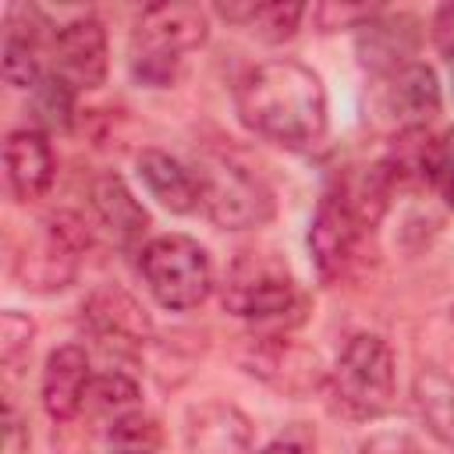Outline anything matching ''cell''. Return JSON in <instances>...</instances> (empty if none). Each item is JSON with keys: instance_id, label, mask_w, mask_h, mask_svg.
I'll return each mask as SVG.
<instances>
[{"instance_id": "6da1fadb", "label": "cell", "mask_w": 454, "mask_h": 454, "mask_svg": "<svg viewBox=\"0 0 454 454\" xmlns=\"http://www.w3.org/2000/svg\"><path fill=\"white\" fill-rule=\"evenodd\" d=\"M238 121L291 153L312 149L326 135V89L312 67L280 57L248 67L234 85Z\"/></svg>"}, {"instance_id": "7a4b0ae2", "label": "cell", "mask_w": 454, "mask_h": 454, "mask_svg": "<svg viewBox=\"0 0 454 454\" xmlns=\"http://www.w3.org/2000/svg\"><path fill=\"white\" fill-rule=\"evenodd\" d=\"M209 35V14L199 4H153L138 14L131 35V71L138 82L163 89L177 78L181 57Z\"/></svg>"}, {"instance_id": "3957f363", "label": "cell", "mask_w": 454, "mask_h": 454, "mask_svg": "<svg viewBox=\"0 0 454 454\" xmlns=\"http://www.w3.org/2000/svg\"><path fill=\"white\" fill-rule=\"evenodd\" d=\"M199 206L223 231H252L273 216V188L245 160L231 153H202L195 160Z\"/></svg>"}, {"instance_id": "277c9868", "label": "cell", "mask_w": 454, "mask_h": 454, "mask_svg": "<svg viewBox=\"0 0 454 454\" xmlns=\"http://www.w3.org/2000/svg\"><path fill=\"white\" fill-rule=\"evenodd\" d=\"M397 394V365H394V351L380 333H355L333 372H330V397L337 404V411H344L348 419H380Z\"/></svg>"}, {"instance_id": "5b68a950", "label": "cell", "mask_w": 454, "mask_h": 454, "mask_svg": "<svg viewBox=\"0 0 454 454\" xmlns=\"http://www.w3.org/2000/svg\"><path fill=\"white\" fill-rule=\"evenodd\" d=\"M138 270L149 294L170 312H188L213 291V262L188 234H160L145 241L138 252Z\"/></svg>"}, {"instance_id": "8992f818", "label": "cell", "mask_w": 454, "mask_h": 454, "mask_svg": "<svg viewBox=\"0 0 454 454\" xmlns=\"http://www.w3.org/2000/svg\"><path fill=\"white\" fill-rule=\"evenodd\" d=\"M220 301L227 312L241 319L270 323V319H284L287 312H294L298 287H294L287 262L277 252L248 248V252H238L234 262L227 266Z\"/></svg>"}, {"instance_id": "52a82bcc", "label": "cell", "mask_w": 454, "mask_h": 454, "mask_svg": "<svg viewBox=\"0 0 454 454\" xmlns=\"http://www.w3.org/2000/svg\"><path fill=\"white\" fill-rule=\"evenodd\" d=\"M89 248L82 216L60 209L50 213L14 259V277L28 291H60L78 277V262Z\"/></svg>"}, {"instance_id": "ba28073f", "label": "cell", "mask_w": 454, "mask_h": 454, "mask_svg": "<svg viewBox=\"0 0 454 454\" xmlns=\"http://www.w3.org/2000/svg\"><path fill=\"white\" fill-rule=\"evenodd\" d=\"M50 53H53V74L64 78L71 89H99L106 82L110 50L99 18L78 14L57 25L50 39Z\"/></svg>"}, {"instance_id": "9c48e42d", "label": "cell", "mask_w": 454, "mask_h": 454, "mask_svg": "<svg viewBox=\"0 0 454 454\" xmlns=\"http://www.w3.org/2000/svg\"><path fill=\"white\" fill-rule=\"evenodd\" d=\"M362 231L365 227L358 223V216L351 213V206L340 199L337 188L319 199L312 227H309V252H312L316 273L326 284H333V280H340L348 273V266L355 262Z\"/></svg>"}, {"instance_id": "30bf717a", "label": "cell", "mask_w": 454, "mask_h": 454, "mask_svg": "<svg viewBox=\"0 0 454 454\" xmlns=\"http://www.w3.org/2000/svg\"><path fill=\"white\" fill-rule=\"evenodd\" d=\"M355 50L365 71L387 78L411 64L419 50V21L411 14H372L355 28Z\"/></svg>"}, {"instance_id": "8fae6325", "label": "cell", "mask_w": 454, "mask_h": 454, "mask_svg": "<svg viewBox=\"0 0 454 454\" xmlns=\"http://www.w3.org/2000/svg\"><path fill=\"white\" fill-rule=\"evenodd\" d=\"M380 110L397 124V131L426 128L440 114V82L429 64H404L401 71L383 78L380 89Z\"/></svg>"}, {"instance_id": "7c38bea8", "label": "cell", "mask_w": 454, "mask_h": 454, "mask_svg": "<svg viewBox=\"0 0 454 454\" xmlns=\"http://www.w3.org/2000/svg\"><path fill=\"white\" fill-rule=\"evenodd\" d=\"M92 383L89 351L82 344H60L50 351L43 365V408L53 422H71L85 408V394Z\"/></svg>"}, {"instance_id": "4fadbf2b", "label": "cell", "mask_w": 454, "mask_h": 454, "mask_svg": "<svg viewBox=\"0 0 454 454\" xmlns=\"http://www.w3.org/2000/svg\"><path fill=\"white\" fill-rule=\"evenodd\" d=\"M245 365L252 376L273 383L284 394H305L323 380L316 351H309L287 337H259L252 344V355Z\"/></svg>"}, {"instance_id": "5bb4252c", "label": "cell", "mask_w": 454, "mask_h": 454, "mask_svg": "<svg viewBox=\"0 0 454 454\" xmlns=\"http://www.w3.org/2000/svg\"><path fill=\"white\" fill-rule=\"evenodd\" d=\"M4 167H7V184L18 202L43 199L57 174V160H53L46 131H39V128L11 131L4 142Z\"/></svg>"}, {"instance_id": "9a60e30c", "label": "cell", "mask_w": 454, "mask_h": 454, "mask_svg": "<svg viewBox=\"0 0 454 454\" xmlns=\"http://www.w3.org/2000/svg\"><path fill=\"white\" fill-rule=\"evenodd\" d=\"M184 436L192 454H252V422L227 401H206L192 408Z\"/></svg>"}, {"instance_id": "2e32d148", "label": "cell", "mask_w": 454, "mask_h": 454, "mask_svg": "<svg viewBox=\"0 0 454 454\" xmlns=\"http://www.w3.org/2000/svg\"><path fill=\"white\" fill-rule=\"evenodd\" d=\"M85 319L103 340L117 344H145L153 333L149 312L138 305V298L117 284H103L85 298Z\"/></svg>"}, {"instance_id": "e0dca14e", "label": "cell", "mask_w": 454, "mask_h": 454, "mask_svg": "<svg viewBox=\"0 0 454 454\" xmlns=\"http://www.w3.org/2000/svg\"><path fill=\"white\" fill-rule=\"evenodd\" d=\"M43 14L35 7H11L7 11V32H4V78L7 85H18V89H35L46 71H43V50H39V39H43Z\"/></svg>"}, {"instance_id": "ac0fdd59", "label": "cell", "mask_w": 454, "mask_h": 454, "mask_svg": "<svg viewBox=\"0 0 454 454\" xmlns=\"http://www.w3.org/2000/svg\"><path fill=\"white\" fill-rule=\"evenodd\" d=\"M92 209L99 216V223L110 231V238L121 245V248H131L142 241L145 227H149V213L142 209V202L131 195V188L124 184L121 174L106 170L92 181Z\"/></svg>"}, {"instance_id": "d6986e66", "label": "cell", "mask_w": 454, "mask_h": 454, "mask_svg": "<svg viewBox=\"0 0 454 454\" xmlns=\"http://www.w3.org/2000/svg\"><path fill=\"white\" fill-rule=\"evenodd\" d=\"M135 170L145 184V192L170 213H192L199 206V184H195V174L174 160L170 153L163 149H142L135 156Z\"/></svg>"}, {"instance_id": "ffe728a7", "label": "cell", "mask_w": 454, "mask_h": 454, "mask_svg": "<svg viewBox=\"0 0 454 454\" xmlns=\"http://www.w3.org/2000/svg\"><path fill=\"white\" fill-rule=\"evenodd\" d=\"M216 14L227 18L231 25L248 28L262 43H284L298 32L305 7L301 4H216Z\"/></svg>"}, {"instance_id": "44dd1931", "label": "cell", "mask_w": 454, "mask_h": 454, "mask_svg": "<svg viewBox=\"0 0 454 454\" xmlns=\"http://www.w3.org/2000/svg\"><path fill=\"white\" fill-rule=\"evenodd\" d=\"M415 408L440 443L454 447V380L440 369H422L415 376Z\"/></svg>"}, {"instance_id": "7402d4cb", "label": "cell", "mask_w": 454, "mask_h": 454, "mask_svg": "<svg viewBox=\"0 0 454 454\" xmlns=\"http://www.w3.org/2000/svg\"><path fill=\"white\" fill-rule=\"evenodd\" d=\"M138 401V383L128 380L124 372H106V376H92L89 394H85V408L103 411V415H128Z\"/></svg>"}, {"instance_id": "603a6c76", "label": "cell", "mask_w": 454, "mask_h": 454, "mask_svg": "<svg viewBox=\"0 0 454 454\" xmlns=\"http://www.w3.org/2000/svg\"><path fill=\"white\" fill-rule=\"evenodd\" d=\"M32 103H35V117H39V124H46L50 131L57 128V131H64L67 124H71V106H74V89L64 82V78H57L53 71L32 89Z\"/></svg>"}, {"instance_id": "cb8c5ba5", "label": "cell", "mask_w": 454, "mask_h": 454, "mask_svg": "<svg viewBox=\"0 0 454 454\" xmlns=\"http://www.w3.org/2000/svg\"><path fill=\"white\" fill-rule=\"evenodd\" d=\"M426 181L454 206V128L443 135L429 138V156H426Z\"/></svg>"}, {"instance_id": "d4e9b609", "label": "cell", "mask_w": 454, "mask_h": 454, "mask_svg": "<svg viewBox=\"0 0 454 454\" xmlns=\"http://www.w3.org/2000/svg\"><path fill=\"white\" fill-rule=\"evenodd\" d=\"M110 440L121 443V450H138V454H153L160 443V429L153 419H145L142 411H128L121 419H114L110 426Z\"/></svg>"}, {"instance_id": "484cf974", "label": "cell", "mask_w": 454, "mask_h": 454, "mask_svg": "<svg viewBox=\"0 0 454 454\" xmlns=\"http://www.w3.org/2000/svg\"><path fill=\"white\" fill-rule=\"evenodd\" d=\"M32 337H35V323L25 312H18V309L0 312V358H4V365H14L21 355H28Z\"/></svg>"}, {"instance_id": "4316f807", "label": "cell", "mask_w": 454, "mask_h": 454, "mask_svg": "<svg viewBox=\"0 0 454 454\" xmlns=\"http://www.w3.org/2000/svg\"><path fill=\"white\" fill-rule=\"evenodd\" d=\"M376 11H380V7H348V4L337 7V4H323V7H316L312 14H316L319 25L330 32V28H340V25H344V28H358V25H362L365 18H372Z\"/></svg>"}, {"instance_id": "83f0119b", "label": "cell", "mask_w": 454, "mask_h": 454, "mask_svg": "<svg viewBox=\"0 0 454 454\" xmlns=\"http://www.w3.org/2000/svg\"><path fill=\"white\" fill-rule=\"evenodd\" d=\"M255 454H316V436L305 426H291L287 433H280L266 447H259Z\"/></svg>"}, {"instance_id": "f1b7e54d", "label": "cell", "mask_w": 454, "mask_h": 454, "mask_svg": "<svg viewBox=\"0 0 454 454\" xmlns=\"http://www.w3.org/2000/svg\"><path fill=\"white\" fill-rule=\"evenodd\" d=\"M358 454H419V443L408 433H380L365 440Z\"/></svg>"}, {"instance_id": "f546056e", "label": "cell", "mask_w": 454, "mask_h": 454, "mask_svg": "<svg viewBox=\"0 0 454 454\" xmlns=\"http://www.w3.org/2000/svg\"><path fill=\"white\" fill-rule=\"evenodd\" d=\"M433 39H436L440 53L447 57L450 82H454V4H447V7H440V11H436V21H433Z\"/></svg>"}, {"instance_id": "4dcf8cb0", "label": "cell", "mask_w": 454, "mask_h": 454, "mask_svg": "<svg viewBox=\"0 0 454 454\" xmlns=\"http://www.w3.org/2000/svg\"><path fill=\"white\" fill-rule=\"evenodd\" d=\"M117 454H138V450H117Z\"/></svg>"}, {"instance_id": "1f68e13d", "label": "cell", "mask_w": 454, "mask_h": 454, "mask_svg": "<svg viewBox=\"0 0 454 454\" xmlns=\"http://www.w3.org/2000/svg\"><path fill=\"white\" fill-rule=\"evenodd\" d=\"M450 319H454V316H450Z\"/></svg>"}]
</instances>
